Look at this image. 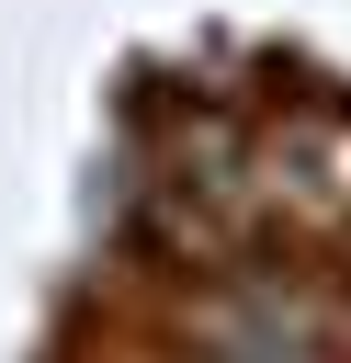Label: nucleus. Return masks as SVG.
Returning a JSON list of instances; mask_svg holds the SVG:
<instances>
[{
  "mask_svg": "<svg viewBox=\"0 0 351 363\" xmlns=\"http://www.w3.org/2000/svg\"><path fill=\"white\" fill-rule=\"evenodd\" d=\"M294 204L351 216V113H294Z\"/></svg>",
  "mask_w": 351,
  "mask_h": 363,
  "instance_id": "f257e3e1",
  "label": "nucleus"
}]
</instances>
